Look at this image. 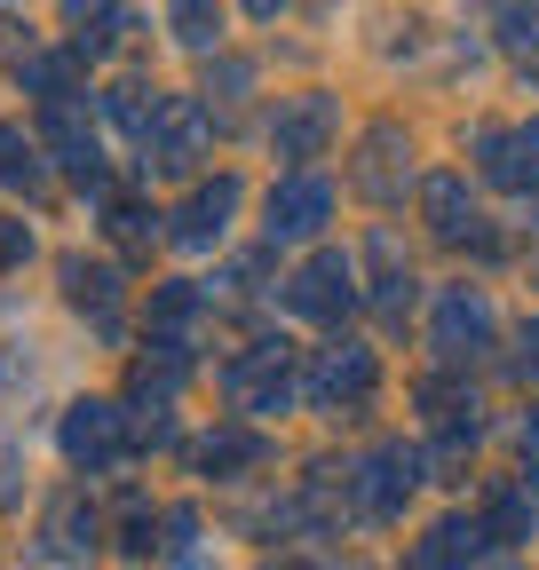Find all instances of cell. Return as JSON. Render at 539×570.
I'll return each instance as SVG.
<instances>
[{
	"mask_svg": "<svg viewBox=\"0 0 539 570\" xmlns=\"http://www.w3.org/2000/svg\"><path fill=\"white\" fill-rule=\"evenodd\" d=\"M286 302L302 309V317H317V325H333V317H342L350 309V262L342 254H317L294 285H286Z\"/></svg>",
	"mask_w": 539,
	"mask_h": 570,
	"instance_id": "cell-1",
	"label": "cell"
},
{
	"mask_svg": "<svg viewBox=\"0 0 539 570\" xmlns=\"http://www.w3.org/2000/svg\"><path fill=\"white\" fill-rule=\"evenodd\" d=\"M325 214H333V190L317 175H294L286 190H270V238H310Z\"/></svg>",
	"mask_w": 539,
	"mask_h": 570,
	"instance_id": "cell-2",
	"label": "cell"
},
{
	"mask_svg": "<svg viewBox=\"0 0 539 570\" xmlns=\"http://www.w3.org/2000/svg\"><path fill=\"white\" fill-rule=\"evenodd\" d=\"M223 389H231L238 404H286V356H278V341H262V356L231 365V373H223Z\"/></svg>",
	"mask_w": 539,
	"mask_h": 570,
	"instance_id": "cell-3",
	"label": "cell"
},
{
	"mask_svg": "<svg viewBox=\"0 0 539 570\" xmlns=\"http://www.w3.org/2000/svg\"><path fill=\"white\" fill-rule=\"evenodd\" d=\"M63 452H72L80 468H104V460L119 452V420H111L104 404H80L72 428H63Z\"/></svg>",
	"mask_w": 539,
	"mask_h": 570,
	"instance_id": "cell-4",
	"label": "cell"
},
{
	"mask_svg": "<svg viewBox=\"0 0 539 570\" xmlns=\"http://www.w3.org/2000/svg\"><path fill=\"white\" fill-rule=\"evenodd\" d=\"M325 127H333V104H325V96L294 104V111L278 119V151H286V159H310L317 142H325Z\"/></svg>",
	"mask_w": 539,
	"mask_h": 570,
	"instance_id": "cell-5",
	"label": "cell"
},
{
	"mask_svg": "<svg viewBox=\"0 0 539 570\" xmlns=\"http://www.w3.org/2000/svg\"><path fill=\"white\" fill-rule=\"evenodd\" d=\"M238 206V183H215V190H198L190 198V214H183V246H207V238H223V214Z\"/></svg>",
	"mask_w": 539,
	"mask_h": 570,
	"instance_id": "cell-6",
	"label": "cell"
},
{
	"mask_svg": "<svg viewBox=\"0 0 539 570\" xmlns=\"http://www.w3.org/2000/svg\"><path fill=\"white\" fill-rule=\"evenodd\" d=\"M365 381H373V356H365V348H350V356H325L310 389H317L325 404H342V396H365Z\"/></svg>",
	"mask_w": 539,
	"mask_h": 570,
	"instance_id": "cell-7",
	"label": "cell"
},
{
	"mask_svg": "<svg viewBox=\"0 0 539 570\" xmlns=\"http://www.w3.org/2000/svg\"><path fill=\"white\" fill-rule=\"evenodd\" d=\"M0 183H40V151H32V142L17 135V127H0Z\"/></svg>",
	"mask_w": 539,
	"mask_h": 570,
	"instance_id": "cell-8",
	"label": "cell"
},
{
	"mask_svg": "<svg viewBox=\"0 0 539 570\" xmlns=\"http://www.w3.org/2000/svg\"><path fill=\"white\" fill-rule=\"evenodd\" d=\"M72 302H80V309H96V317H111V302H119V294H111V277H104V269H80V262H72Z\"/></svg>",
	"mask_w": 539,
	"mask_h": 570,
	"instance_id": "cell-9",
	"label": "cell"
},
{
	"mask_svg": "<svg viewBox=\"0 0 539 570\" xmlns=\"http://www.w3.org/2000/svg\"><path fill=\"white\" fill-rule=\"evenodd\" d=\"M175 24H183L190 48H207V40H215V9H207V0H175Z\"/></svg>",
	"mask_w": 539,
	"mask_h": 570,
	"instance_id": "cell-10",
	"label": "cell"
},
{
	"mask_svg": "<svg viewBox=\"0 0 539 570\" xmlns=\"http://www.w3.org/2000/svg\"><path fill=\"white\" fill-rule=\"evenodd\" d=\"M254 444H238V436H223V444H207V468H231V460H246Z\"/></svg>",
	"mask_w": 539,
	"mask_h": 570,
	"instance_id": "cell-11",
	"label": "cell"
},
{
	"mask_svg": "<svg viewBox=\"0 0 539 570\" xmlns=\"http://www.w3.org/2000/svg\"><path fill=\"white\" fill-rule=\"evenodd\" d=\"M246 9H254V17H270V9H286V0H246Z\"/></svg>",
	"mask_w": 539,
	"mask_h": 570,
	"instance_id": "cell-12",
	"label": "cell"
}]
</instances>
